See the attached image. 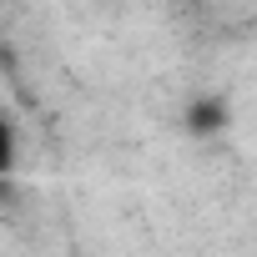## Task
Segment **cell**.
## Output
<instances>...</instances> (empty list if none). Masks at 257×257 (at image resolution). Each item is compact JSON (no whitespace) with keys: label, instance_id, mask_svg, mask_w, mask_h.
<instances>
[{"label":"cell","instance_id":"obj_1","mask_svg":"<svg viewBox=\"0 0 257 257\" xmlns=\"http://www.w3.org/2000/svg\"><path fill=\"white\" fill-rule=\"evenodd\" d=\"M16 147H21V142H16V126H11L6 111H0V182H6L11 167H16Z\"/></svg>","mask_w":257,"mask_h":257},{"label":"cell","instance_id":"obj_2","mask_svg":"<svg viewBox=\"0 0 257 257\" xmlns=\"http://www.w3.org/2000/svg\"><path fill=\"white\" fill-rule=\"evenodd\" d=\"M192 121H197V126H217V121H222V106H217V101H202V106L192 111Z\"/></svg>","mask_w":257,"mask_h":257}]
</instances>
